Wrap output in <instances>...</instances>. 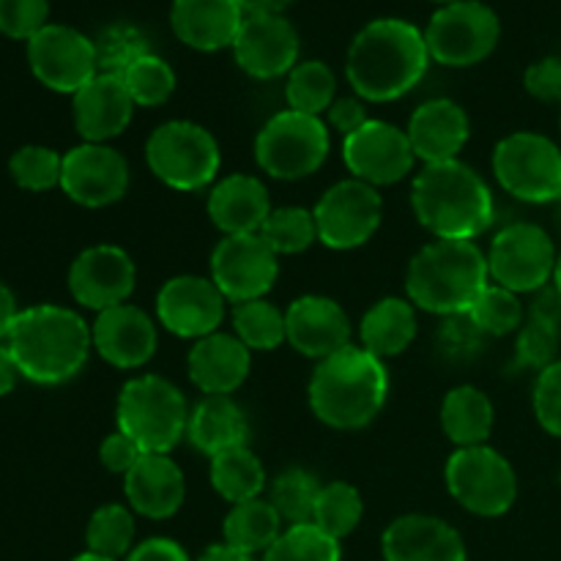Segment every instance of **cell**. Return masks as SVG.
I'll use <instances>...</instances> for the list:
<instances>
[{
	"mask_svg": "<svg viewBox=\"0 0 561 561\" xmlns=\"http://www.w3.org/2000/svg\"><path fill=\"white\" fill-rule=\"evenodd\" d=\"M334 82L332 69L321 60H305V64H296L288 75V85H285V99H288V107L296 113L316 115L321 118V113H327L334 102Z\"/></svg>",
	"mask_w": 561,
	"mask_h": 561,
	"instance_id": "cell-35",
	"label": "cell"
},
{
	"mask_svg": "<svg viewBox=\"0 0 561 561\" xmlns=\"http://www.w3.org/2000/svg\"><path fill=\"white\" fill-rule=\"evenodd\" d=\"M433 3H444V5H447V3H455V0H433Z\"/></svg>",
	"mask_w": 561,
	"mask_h": 561,
	"instance_id": "cell-62",
	"label": "cell"
},
{
	"mask_svg": "<svg viewBox=\"0 0 561 561\" xmlns=\"http://www.w3.org/2000/svg\"><path fill=\"white\" fill-rule=\"evenodd\" d=\"M11 179L27 192H47L60 186L64 157L47 146H25L11 157Z\"/></svg>",
	"mask_w": 561,
	"mask_h": 561,
	"instance_id": "cell-44",
	"label": "cell"
},
{
	"mask_svg": "<svg viewBox=\"0 0 561 561\" xmlns=\"http://www.w3.org/2000/svg\"><path fill=\"white\" fill-rule=\"evenodd\" d=\"M71 561H115V559H107V557H99V553H80V557L77 559H71Z\"/></svg>",
	"mask_w": 561,
	"mask_h": 561,
	"instance_id": "cell-59",
	"label": "cell"
},
{
	"mask_svg": "<svg viewBox=\"0 0 561 561\" xmlns=\"http://www.w3.org/2000/svg\"><path fill=\"white\" fill-rule=\"evenodd\" d=\"M236 64L255 80L290 75L299 58V33L283 14L247 16L233 42Z\"/></svg>",
	"mask_w": 561,
	"mask_h": 561,
	"instance_id": "cell-20",
	"label": "cell"
},
{
	"mask_svg": "<svg viewBox=\"0 0 561 561\" xmlns=\"http://www.w3.org/2000/svg\"><path fill=\"white\" fill-rule=\"evenodd\" d=\"M362 348L378 359L400 356L416 337V310L409 299L389 296L373 305L362 318Z\"/></svg>",
	"mask_w": 561,
	"mask_h": 561,
	"instance_id": "cell-31",
	"label": "cell"
},
{
	"mask_svg": "<svg viewBox=\"0 0 561 561\" xmlns=\"http://www.w3.org/2000/svg\"><path fill=\"white\" fill-rule=\"evenodd\" d=\"M327 115H329V126H332V129H337L343 137L354 135L356 129H362V126L370 121L367 118L365 102H362L359 96L334 99L332 107L327 110Z\"/></svg>",
	"mask_w": 561,
	"mask_h": 561,
	"instance_id": "cell-52",
	"label": "cell"
},
{
	"mask_svg": "<svg viewBox=\"0 0 561 561\" xmlns=\"http://www.w3.org/2000/svg\"><path fill=\"white\" fill-rule=\"evenodd\" d=\"M124 493L129 507L142 518H173L186 496V482L179 463L170 455L146 453L135 469L124 477Z\"/></svg>",
	"mask_w": 561,
	"mask_h": 561,
	"instance_id": "cell-25",
	"label": "cell"
},
{
	"mask_svg": "<svg viewBox=\"0 0 561 561\" xmlns=\"http://www.w3.org/2000/svg\"><path fill=\"white\" fill-rule=\"evenodd\" d=\"M557 257L553 239L540 225L513 222L493 239L488 274L513 294H537L553 279Z\"/></svg>",
	"mask_w": 561,
	"mask_h": 561,
	"instance_id": "cell-12",
	"label": "cell"
},
{
	"mask_svg": "<svg viewBox=\"0 0 561 561\" xmlns=\"http://www.w3.org/2000/svg\"><path fill=\"white\" fill-rule=\"evenodd\" d=\"M553 288H557L559 294H561V252H559V257H557V268H553Z\"/></svg>",
	"mask_w": 561,
	"mask_h": 561,
	"instance_id": "cell-60",
	"label": "cell"
},
{
	"mask_svg": "<svg viewBox=\"0 0 561 561\" xmlns=\"http://www.w3.org/2000/svg\"><path fill=\"white\" fill-rule=\"evenodd\" d=\"M47 0H0V33L31 42L42 27H47Z\"/></svg>",
	"mask_w": 561,
	"mask_h": 561,
	"instance_id": "cell-47",
	"label": "cell"
},
{
	"mask_svg": "<svg viewBox=\"0 0 561 561\" xmlns=\"http://www.w3.org/2000/svg\"><path fill=\"white\" fill-rule=\"evenodd\" d=\"M225 546L236 548L241 553H266L283 535V518L274 510L272 502L252 499V502L233 504V510L225 518Z\"/></svg>",
	"mask_w": 561,
	"mask_h": 561,
	"instance_id": "cell-33",
	"label": "cell"
},
{
	"mask_svg": "<svg viewBox=\"0 0 561 561\" xmlns=\"http://www.w3.org/2000/svg\"><path fill=\"white\" fill-rule=\"evenodd\" d=\"M307 392L312 414L323 425L334 431H359L370 425L387 403V365L359 345H345L318 362Z\"/></svg>",
	"mask_w": 561,
	"mask_h": 561,
	"instance_id": "cell-3",
	"label": "cell"
},
{
	"mask_svg": "<svg viewBox=\"0 0 561 561\" xmlns=\"http://www.w3.org/2000/svg\"><path fill=\"white\" fill-rule=\"evenodd\" d=\"M268 214H272L268 192L255 175H228L217 181L208 195V217L225 236L261 233Z\"/></svg>",
	"mask_w": 561,
	"mask_h": 561,
	"instance_id": "cell-29",
	"label": "cell"
},
{
	"mask_svg": "<svg viewBox=\"0 0 561 561\" xmlns=\"http://www.w3.org/2000/svg\"><path fill=\"white\" fill-rule=\"evenodd\" d=\"M244 20L247 14L236 0H175L170 9L175 36L201 53L233 47Z\"/></svg>",
	"mask_w": 561,
	"mask_h": 561,
	"instance_id": "cell-27",
	"label": "cell"
},
{
	"mask_svg": "<svg viewBox=\"0 0 561 561\" xmlns=\"http://www.w3.org/2000/svg\"><path fill=\"white\" fill-rule=\"evenodd\" d=\"M261 239L279 255H299L318 241L316 214L299 206L272 208L261 228Z\"/></svg>",
	"mask_w": 561,
	"mask_h": 561,
	"instance_id": "cell-38",
	"label": "cell"
},
{
	"mask_svg": "<svg viewBox=\"0 0 561 561\" xmlns=\"http://www.w3.org/2000/svg\"><path fill=\"white\" fill-rule=\"evenodd\" d=\"M362 515H365V502H362L359 491L348 482H329L318 496L312 524L334 540H343L351 531H356V526L362 524Z\"/></svg>",
	"mask_w": 561,
	"mask_h": 561,
	"instance_id": "cell-41",
	"label": "cell"
},
{
	"mask_svg": "<svg viewBox=\"0 0 561 561\" xmlns=\"http://www.w3.org/2000/svg\"><path fill=\"white\" fill-rule=\"evenodd\" d=\"M466 316L485 337H504L524 327V305H520L518 294L496 283L485 285V290L477 296Z\"/></svg>",
	"mask_w": 561,
	"mask_h": 561,
	"instance_id": "cell-40",
	"label": "cell"
},
{
	"mask_svg": "<svg viewBox=\"0 0 561 561\" xmlns=\"http://www.w3.org/2000/svg\"><path fill=\"white\" fill-rule=\"evenodd\" d=\"M312 214L318 241L332 250H356L376 236L383 217V201L376 186L359 179H345L323 192Z\"/></svg>",
	"mask_w": 561,
	"mask_h": 561,
	"instance_id": "cell-13",
	"label": "cell"
},
{
	"mask_svg": "<svg viewBox=\"0 0 561 561\" xmlns=\"http://www.w3.org/2000/svg\"><path fill=\"white\" fill-rule=\"evenodd\" d=\"M323 485L318 482L316 474L305 469H288L274 480L272 485V499L274 510L279 513V518L288 520L290 526L312 524L316 520V504L321 496Z\"/></svg>",
	"mask_w": 561,
	"mask_h": 561,
	"instance_id": "cell-37",
	"label": "cell"
},
{
	"mask_svg": "<svg viewBox=\"0 0 561 561\" xmlns=\"http://www.w3.org/2000/svg\"><path fill=\"white\" fill-rule=\"evenodd\" d=\"M327 124L316 115L283 110L266 121L255 140V162L279 181H299L318 173L329 157Z\"/></svg>",
	"mask_w": 561,
	"mask_h": 561,
	"instance_id": "cell-8",
	"label": "cell"
},
{
	"mask_svg": "<svg viewBox=\"0 0 561 561\" xmlns=\"http://www.w3.org/2000/svg\"><path fill=\"white\" fill-rule=\"evenodd\" d=\"M409 135L387 121H367L354 135L343 137V162L354 179L370 186L398 184L414 168Z\"/></svg>",
	"mask_w": 561,
	"mask_h": 561,
	"instance_id": "cell-16",
	"label": "cell"
},
{
	"mask_svg": "<svg viewBox=\"0 0 561 561\" xmlns=\"http://www.w3.org/2000/svg\"><path fill=\"white\" fill-rule=\"evenodd\" d=\"M409 135L414 157L425 164L453 162L469 142L471 124L466 110L453 99H431L420 104L409 121Z\"/></svg>",
	"mask_w": 561,
	"mask_h": 561,
	"instance_id": "cell-23",
	"label": "cell"
},
{
	"mask_svg": "<svg viewBox=\"0 0 561 561\" xmlns=\"http://www.w3.org/2000/svg\"><path fill=\"white\" fill-rule=\"evenodd\" d=\"M277 252L261 233L225 236L211 252V283L233 305L263 299L277 283Z\"/></svg>",
	"mask_w": 561,
	"mask_h": 561,
	"instance_id": "cell-15",
	"label": "cell"
},
{
	"mask_svg": "<svg viewBox=\"0 0 561 561\" xmlns=\"http://www.w3.org/2000/svg\"><path fill=\"white\" fill-rule=\"evenodd\" d=\"M425 33L405 20H376L348 47L345 75L362 102H394L425 77Z\"/></svg>",
	"mask_w": 561,
	"mask_h": 561,
	"instance_id": "cell-1",
	"label": "cell"
},
{
	"mask_svg": "<svg viewBox=\"0 0 561 561\" xmlns=\"http://www.w3.org/2000/svg\"><path fill=\"white\" fill-rule=\"evenodd\" d=\"M250 348L236 334H208V337L197 340L186 356L192 383L206 394L236 392L250 376Z\"/></svg>",
	"mask_w": 561,
	"mask_h": 561,
	"instance_id": "cell-28",
	"label": "cell"
},
{
	"mask_svg": "<svg viewBox=\"0 0 561 561\" xmlns=\"http://www.w3.org/2000/svg\"><path fill=\"white\" fill-rule=\"evenodd\" d=\"M442 427L447 438L460 447H480L493 431V403L477 387L449 389L442 403Z\"/></svg>",
	"mask_w": 561,
	"mask_h": 561,
	"instance_id": "cell-32",
	"label": "cell"
},
{
	"mask_svg": "<svg viewBox=\"0 0 561 561\" xmlns=\"http://www.w3.org/2000/svg\"><path fill=\"white\" fill-rule=\"evenodd\" d=\"M427 53L436 64L466 69L496 49L502 22L491 5L480 0H455L431 16L425 31Z\"/></svg>",
	"mask_w": 561,
	"mask_h": 561,
	"instance_id": "cell-10",
	"label": "cell"
},
{
	"mask_svg": "<svg viewBox=\"0 0 561 561\" xmlns=\"http://www.w3.org/2000/svg\"><path fill=\"white\" fill-rule=\"evenodd\" d=\"M16 316H20V310H16L14 294H11V290L5 288L3 283H0V340L9 337V332H11V327H14Z\"/></svg>",
	"mask_w": 561,
	"mask_h": 561,
	"instance_id": "cell-56",
	"label": "cell"
},
{
	"mask_svg": "<svg viewBox=\"0 0 561 561\" xmlns=\"http://www.w3.org/2000/svg\"><path fill=\"white\" fill-rule=\"evenodd\" d=\"M263 561H340V540L329 537L316 524L290 526L263 553Z\"/></svg>",
	"mask_w": 561,
	"mask_h": 561,
	"instance_id": "cell-43",
	"label": "cell"
},
{
	"mask_svg": "<svg viewBox=\"0 0 561 561\" xmlns=\"http://www.w3.org/2000/svg\"><path fill=\"white\" fill-rule=\"evenodd\" d=\"M142 455L146 453L140 449V444L131 442V438L121 431L110 433V436L102 442V447H99V460H102L104 469L124 477L135 469L137 460H140Z\"/></svg>",
	"mask_w": 561,
	"mask_h": 561,
	"instance_id": "cell-51",
	"label": "cell"
},
{
	"mask_svg": "<svg viewBox=\"0 0 561 561\" xmlns=\"http://www.w3.org/2000/svg\"><path fill=\"white\" fill-rule=\"evenodd\" d=\"M121 80H124L131 102L140 104V107H159L175 91V71L170 69L168 60L153 53L135 60Z\"/></svg>",
	"mask_w": 561,
	"mask_h": 561,
	"instance_id": "cell-42",
	"label": "cell"
},
{
	"mask_svg": "<svg viewBox=\"0 0 561 561\" xmlns=\"http://www.w3.org/2000/svg\"><path fill=\"white\" fill-rule=\"evenodd\" d=\"M488 279V255L474 241L436 239L411 257L405 294L411 305L425 312L466 316Z\"/></svg>",
	"mask_w": 561,
	"mask_h": 561,
	"instance_id": "cell-5",
	"label": "cell"
},
{
	"mask_svg": "<svg viewBox=\"0 0 561 561\" xmlns=\"http://www.w3.org/2000/svg\"><path fill=\"white\" fill-rule=\"evenodd\" d=\"M535 414L542 431L561 438V359L548 365L537 376Z\"/></svg>",
	"mask_w": 561,
	"mask_h": 561,
	"instance_id": "cell-48",
	"label": "cell"
},
{
	"mask_svg": "<svg viewBox=\"0 0 561 561\" xmlns=\"http://www.w3.org/2000/svg\"><path fill=\"white\" fill-rule=\"evenodd\" d=\"M526 91L548 104H561V58L537 60L524 75Z\"/></svg>",
	"mask_w": 561,
	"mask_h": 561,
	"instance_id": "cell-50",
	"label": "cell"
},
{
	"mask_svg": "<svg viewBox=\"0 0 561 561\" xmlns=\"http://www.w3.org/2000/svg\"><path fill=\"white\" fill-rule=\"evenodd\" d=\"M60 190L85 208L113 206L129 190V164L104 142H82L64 157Z\"/></svg>",
	"mask_w": 561,
	"mask_h": 561,
	"instance_id": "cell-17",
	"label": "cell"
},
{
	"mask_svg": "<svg viewBox=\"0 0 561 561\" xmlns=\"http://www.w3.org/2000/svg\"><path fill=\"white\" fill-rule=\"evenodd\" d=\"M285 332L294 351L327 359L351 345V321L343 307L327 296H299L285 310Z\"/></svg>",
	"mask_w": 561,
	"mask_h": 561,
	"instance_id": "cell-22",
	"label": "cell"
},
{
	"mask_svg": "<svg viewBox=\"0 0 561 561\" xmlns=\"http://www.w3.org/2000/svg\"><path fill=\"white\" fill-rule=\"evenodd\" d=\"M91 348V327L69 307H27L9 332V351L20 376L47 387L71 381L85 367Z\"/></svg>",
	"mask_w": 561,
	"mask_h": 561,
	"instance_id": "cell-2",
	"label": "cell"
},
{
	"mask_svg": "<svg viewBox=\"0 0 561 561\" xmlns=\"http://www.w3.org/2000/svg\"><path fill=\"white\" fill-rule=\"evenodd\" d=\"M88 551L99 557L115 559L131 553L135 542V518L124 504H104L91 515L85 529Z\"/></svg>",
	"mask_w": 561,
	"mask_h": 561,
	"instance_id": "cell-39",
	"label": "cell"
},
{
	"mask_svg": "<svg viewBox=\"0 0 561 561\" xmlns=\"http://www.w3.org/2000/svg\"><path fill=\"white\" fill-rule=\"evenodd\" d=\"M559 343H561L559 327L542 321V318L529 316V321L518 329V345H515V354H518L520 365L535 367V370H546L548 365L557 362Z\"/></svg>",
	"mask_w": 561,
	"mask_h": 561,
	"instance_id": "cell-46",
	"label": "cell"
},
{
	"mask_svg": "<svg viewBox=\"0 0 561 561\" xmlns=\"http://www.w3.org/2000/svg\"><path fill=\"white\" fill-rule=\"evenodd\" d=\"M411 206L436 239L474 241L493 222L491 190L460 159L425 164L411 186Z\"/></svg>",
	"mask_w": 561,
	"mask_h": 561,
	"instance_id": "cell-4",
	"label": "cell"
},
{
	"mask_svg": "<svg viewBox=\"0 0 561 561\" xmlns=\"http://www.w3.org/2000/svg\"><path fill=\"white\" fill-rule=\"evenodd\" d=\"M559 126H561V121H559Z\"/></svg>",
	"mask_w": 561,
	"mask_h": 561,
	"instance_id": "cell-63",
	"label": "cell"
},
{
	"mask_svg": "<svg viewBox=\"0 0 561 561\" xmlns=\"http://www.w3.org/2000/svg\"><path fill=\"white\" fill-rule=\"evenodd\" d=\"M137 283V268L129 252L113 244L88 247L69 268V290L77 305L104 312L124 305Z\"/></svg>",
	"mask_w": 561,
	"mask_h": 561,
	"instance_id": "cell-19",
	"label": "cell"
},
{
	"mask_svg": "<svg viewBox=\"0 0 561 561\" xmlns=\"http://www.w3.org/2000/svg\"><path fill=\"white\" fill-rule=\"evenodd\" d=\"M96 44V64L99 75H113L124 77V71L129 69L135 60H140L142 55H148L146 36H142L137 27L131 25H113L99 36Z\"/></svg>",
	"mask_w": 561,
	"mask_h": 561,
	"instance_id": "cell-45",
	"label": "cell"
},
{
	"mask_svg": "<svg viewBox=\"0 0 561 561\" xmlns=\"http://www.w3.org/2000/svg\"><path fill=\"white\" fill-rule=\"evenodd\" d=\"M135 107L121 77L96 75L75 93V126L85 142H107L131 124Z\"/></svg>",
	"mask_w": 561,
	"mask_h": 561,
	"instance_id": "cell-26",
	"label": "cell"
},
{
	"mask_svg": "<svg viewBox=\"0 0 561 561\" xmlns=\"http://www.w3.org/2000/svg\"><path fill=\"white\" fill-rule=\"evenodd\" d=\"M93 348L107 365L118 370H137L157 351V323L135 305H115L99 312L91 327Z\"/></svg>",
	"mask_w": 561,
	"mask_h": 561,
	"instance_id": "cell-21",
	"label": "cell"
},
{
	"mask_svg": "<svg viewBox=\"0 0 561 561\" xmlns=\"http://www.w3.org/2000/svg\"><path fill=\"white\" fill-rule=\"evenodd\" d=\"M211 488L230 504L261 499L266 488V469L250 447H236L211 458Z\"/></svg>",
	"mask_w": 561,
	"mask_h": 561,
	"instance_id": "cell-34",
	"label": "cell"
},
{
	"mask_svg": "<svg viewBox=\"0 0 561 561\" xmlns=\"http://www.w3.org/2000/svg\"><path fill=\"white\" fill-rule=\"evenodd\" d=\"M146 162L162 184L179 192H197L217 179L222 153L217 137L206 126L168 121L148 137Z\"/></svg>",
	"mask_w": 561,
	"mask_h": 561,
	"instance_id": "cell-7",
	"label": "cell"
},
{
	"mask_svg": "<svg viewBox=\"0 0 561 561\" xmlns=\"http://www.w3.org/2000/svg\"><path fill=\"white\" fill-rule=\"evenodd\" d=\"M493 173L504 192L524 203L561 197V148L537 131H515L493 151Z\"/></svg>",
	"mask_w": 561,
	"mask_h": 561,
	"instance_id": "cell-11",
	"label": "cell"
},
{
	"mask_svg": "<svg viewBox=\"0 0 561 561\" xmlns=\"http://www.w3.org/2000/svg\"><path fill=\"white\" fill-rule=\"evenodd\" d=\"M186 438L192 442V447L214 458V455L228 453V449L247 447L250 422H247L241 405L233 403L228 394H206L192 409Z\"/></svg>",
	"mask_w": 561,
	"mask_h": 561,
	"instance_id": "cell-30",
	"label": "cell"
},
{
	"mask_svg": "<svg viewBox=\"0 0 561 561\" xmlns=\"http://www.w3.org/2000/svg\"><path fill=\"white\" fill-rule=\"evenodd\" d=\"M197 561H255V557L236 551V548L230 546H211L201 553V559Z\"/></svg>",
	"mask_w": 561,
	"mask_h": 561,
	"instance_id": "cell-58",
	"label": "cell"
},
{
	"mask_svg": "<svg viewBox=\"0 0 561 561\" xmlns=\"http://www.w3.org/2000/svg\"><path fill=\"white\" fill-rule=\"evenodd\" d=\"M387 561H466V546L458 529L433 515H403L383 531Z\"/></svg>",
	"mask_w": 561,
	"mask_h": 561,
	"instance_id": "cell-24",
	"label": "cell"
},
{
	"mask_svg": "<svg viewBox=\"0 0 561 561\" xmlns=\"http://www.w3.org/2000/svg\"><path fill=\"white\" fill-rule=\"evenodd\" d=\"M247 16H261V14H283L294 0H236Z\"/></svg>",
	"mask_w": 561,
	"mask_h": 561,
	"instance_id": "cell-57",
	"label": "cell"
},
{
	"mask_svg": "<svg viewBox=\"0 0 561 561\" xmlns=\"http://www.w3.org/2000/svg\"><path fill=\"white\" fill-rule=\"evenodd\" d=\"M482 337L485 334L471 323L469 316H449L442 329V351L453 359H463L480 348Z\"/></svg>",
	"mask_w": 561,
	"mask_h": 561,
	"instance_id": "cell-49",
	"label": "cell"
},
{
	"mask_svg": "<svg viewBox=\"0 0 561 561\" xmlns=\"http://www.w3.org/2000/svg\"><path fill=\"white\" fill-rule=\"evenodd\" d=\"M225 296L211 277L181 274L168 279L157 294V318L168 332L184 340H203L225 318Z\"/></svg>",
	"mask_w": 561,
	"mask_h": 561,
	"instance_id": "cell-18",
	"label": "cell"
},
{
	"mask_svg": "<svg viewBox=\"0 0 561 561\" xmlns=\"http://www.w3.org/2000/svg\"><path fill=\"white\" fill-rule=\"evenodd\" d=\"M190 405L181 389L162 376H140L118 394V431L140 444L142 453L168 455L190 425Z\"/></svg>",
	"mask_w": 561,
	"mask_h": 561,
	"instance_id": "cell-6",
	"label": "cell"
},
{
	"mask_svg": "<svg viewBox=\"0 0 561 561\" xmlns=\"http://www.w3.org/2000/svg\"><path fill=\"white\" fill-rule=\"evenodd\" d=\"M27 60L42 85L71 93L99 75L96 44L69 25H47L27 42Z\"/></svg>",
	"mask_w": 561,
	"mask_h": 561,
	"instance_id": "cell-14",
	"label": "cell"
},
{
	"mask_svg": "<svg viewBox=\"0 0 561 561\" xmlns=\"http://www.w3.org/2000/svg\"><path fill=\"white\" fill-rule=\"evenodd\" d=\"M447 491L455 502L482 518H499L518 499V477L510 460L488 444L460 447L444 469Z\"/></svg>",
	"mask_w": 561,
	"mask_h": 561,
	"instance_id": "cell-9",
	"label": "cell"
},
{
	"mask_svg": "<svg viewBox=\"0 0 561 561\" xmlns=\"http://www.w3.org/2000/svg\"><path fill=\"white\" fill-rule=\"evenodd\" d=\"M236 337L250 351H274L288 340L285 312L266 299L241 301L233 310Z\"/></svg>",
	"mask_w": 561,
	"mask_h": 561,
	"instance_id": "cell-36",
	"label": "cell"
},
{
	"mask_svg": "<svg viewBox=\"0 0 561 561\" xmlns=\"http://www.w3.org/2000/svg\"><path fill=\"white\" fill-rule=\"evenodd\" d=\"M16 378H20V367H16L9 345H0V398L16 387Z\"/></svg>",
	"mask_w": 561,
	"mask_h": 561,
	"instance_id": "cell-55",
	"label": "cell"
},
{
	"mask_svg": "<svg viewBox=\"0 0 561 561\" xmlns=\"http://www.w3.org/2000/svg\"><path fill=\"white\" fill-rule=\"evenodd\" d=\"M553 206H557V208H553V222H557V230L561 233V197L557 203H553Z\"/></svg>",
	"mask_w": 561,
	"mask_h": 561,
	"instance_id": "cell-61",
	"label": "cell"
},
{
	"mask_svg": "<svg viewBox=\"0 0 561 561\" xmlns=\"http://www.w3.org/2000/svg\"><path fill=\"white\" fill-rule=\"evenodd\" d=\"M529 316L542 318V321L553 323V327L561 329V294L557 288H542L537 290V299L531 305Z\"/></svg>",
	"mask_w": 561,
	"mask_h": 561,
	"instance_id": "cell-54",
	"label": "cell"
},
{
	"mask_svg": "<svg viewBox=\"0 0 561 561\" xmlns=\"http://www.w3.org/2000/svg\"><path fill=\"white\" fill-rule=\"evenodd\" d=\"M126 561H190V553L175 540H168V537H151V540L131 548Z\"/></svg>",
	"mask_w": 561,
	"mask_h": 561,
	"instance_id": "cell-53",
	"label": "cell"
}]
</instances>
